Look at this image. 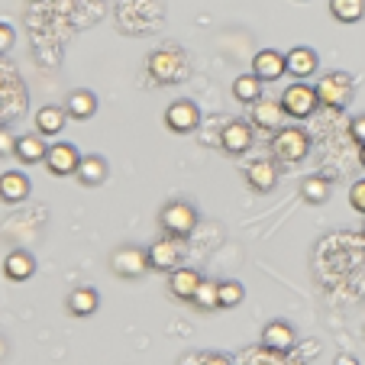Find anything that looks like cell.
<instances>
[{
  "label": "cell",
  "mask_w": 365,
  "mask_h": 365,
  "mask_svg": "<svg viewBox=\"0 0 365 365\" xmlns=\"http://www.w3.org/2000/svg\"><path fill=\"white\" fill-rule=\"evenodd\" d=\"M145 68H149V78L155 84H178L191 75V62H187L185 48H178V46L155 48V52L145 58Z\"/></svg>",
  "instance_id": "cell-1"
},
{
  "label": "cell",
  "mask_w": 365,
  "mask_h": 365,
  "mask_svg": "<svg viewBox=\"0 0 365 365\" xmlns=\"http://www.w3.org/2000/svg\"><path fill=\"white\" fill-rule=\"evenodd\" d=\"M310 152V136L304 126H282L272 136V155L284 165H297V162L307 159Z\"/></svg>",
  "instance_id": "cell-2"
},
{
  "label": "cell",
  "mask_w": 365,
  "mask_h": 365,
  "mask_svg": "<svg viewBox=\"0 0 365 365\" xmlns=\"http://www.w3.org/2000/svg\"><path fill=\"white\" fill-rule=\"evenodd\" d=\"M159 227L165 230L168 236H178V240H187L197 227V210H194L187 200H168L159 210Z\"/></svg>",
  "instance_id": "cell-3"
},
{
  "label": "cell",
  "mask_w": 365,
  "mask_h": 365,
  "mask_svg": "<svg viewBox=\"0 0 365 365\" xmlns=\"http://www.w3.org/2000/svg\"><path fill=\"white\" fill-rule=\"evenodd\" d=\"M317 97H320V107H330V110H346L352 103V78L346 71H330L324 75L317 84Z\"/></svg>",
  "instance_id": "cell-4"
},
{
  "label": "cell",
  "mask_w": 365,
  "mask_h": 365,
  "mask_svg": "<svg viewBox=\"0 0 365 365\" xmlns=\"http://www.w3.org/2000/svg\"><path fill=\"white\" fill-rule=\"evenodd\" d=\"M110 272L123 282H136L149 272V249H139V246H120L113 249L110 255Z\"/></svg>",
  "instance_id": "cell-5"
},
{
  "label": "cell",
  "mask_w": 365,
  "mask_h": 365,
  "mask_svg": "<svg viewBox=\"0 0 365 365\" xmlns=\"http://www.w3.org/2000/svg\"><path fill=\"white\" fill-rule=\"evenodd\" d=\"M284 107V113L294 120H307L310 113L320 107V97H317V88H310L307 81H294L284 88V94L278 97Z\"/></svg>",
  "instance_id": "cell-6"
},
{
  "label": "cell",
  "mask_w": 365,
  "mask_h": 365,
  "mask_svg": "<svg viewBox=\"0 0 365 365\" xmlns=\"http://www.w3.org/2000/svg\"><path fill=\"white\" fill-rule=\"evenodd\" d=\"M181 255H185V240L178 236H162L149 246V269L155 272H175L181 265Z\"/></svg>",
  "instance_id": "cell-7"
},
{
  "label": "cell",
  "mask_w": 365,
  "mask_h": 365,
  "mask_svg": "<svg viewBox=\"0 0 365 365\" xmlns=\"http://www.w3.org/2000/svg\"><path fill=\"white\" fill-rule=\"evenodd\" d=\"M165 126L172 133H178V136H187V133H194L200 126V110L194 101H175L168 103L165 110Z\"/></svg>",
  "instance_id": "cell-8"
},
{
  "label": "cell",
  "mask_w": 365,
  "mask_h": 365,
  "mask_svg": "<svg viewBox=\"0 0 365 365\" xmlns=\"http://www.w3.org/2000/svg\"><path fill=\"white\" fill-rule=\"evenodd\" d=\"M220 149L227 155H246L252 149V126L246 120H230L220 130Z\"/></svg>",
  "instance_id": "cell-9"
},
{
  "label": "cell",
  "mask_w": 365,
  "mask_h": 365,
  "mask_svg": "<svg viewBox=\"0 0 365 365\" xmlns=\"http://www.w3.org/2000/svg\"><path fill=\"white\" fill-rule=\"evenodd\" d=\"M317 68H320V56L310 46H294L291 52H284V71L291 78H297V81L317 75Z\"/></svg>",
  "instance_id": "cell-10"
},
{
  "label": "cell",
  "mask_w": 365,
  "mask_h": 365,
  "mask_svg": "<svg viewBox=\"0 0 365 365\" xmlns=\"http://www.w3.org/2000/svg\"><path fill=\"white\" fill-rule=\"evenodd\" d=\"M78 162H81V152H78V145H71V143H56L52 149L46 152V168L52 175H58V178L75 175Z\"/></svg>",
  "instance_id": "cell-11"
},
{
  "label": "cell",
  "mask_w": 365,
  "mask_h": 365,
  "mask_svg": "<svg viewBox=\"0 0 365 365\" xmlns=\"http://www.w3.org/2000/svg\"><path fill=\"white\" fill-rule=\"evenodd\" d=\"M252 126L262 133H275L284 126V107L282 101H269V97H259L252 103Z\"/></svg>",
  "instance_id": "cell-12"
},
{
  "label": "cell",
  "mask_w": 365,
  "mask_h": 365,
  "mask_svg": "<svg viewBox=\"0 0 365 365\" xmlns=\"http://www.w3.org/2000/svg\"><path fill=\"white\" fill-rule=\"evenodd\" d=\"M252 75L259 78L262 84H272L284 75V56L278 48H262V52H255L252 58Z\"/></svg>",
  "instance_id": "cell-13"
},
{
  "label": "cell",
  "mask_w": 365,
  "mask_h": 365,
  "mask_svg": "<svg viewBox=\"0 0 365 365\" xmlns=\"http://www.w3.org/2000/svg\"><path fill=\"white\" fill-rule=\"evenodd\" d=\"M246 181L252 191L259 194H269L272 187L278 185V165L272 159H255L246 165Z\"/></svg>",
  "instance_id": "cell-14"
},
{
  "label": "cell",
  "mask_w": 365,
  "mask_h": 365,
  "mask_svg": "<svg viewBox=\"0 0 365 365\" xmlns=\"http://www.w3.org/2000/svg\"><path fill=\"white\" fill-rule=\"evenodd\" d=\"M294 343H297V336H294V330H291V324H284V320H272L262 330V346L272 352H291Z\"/></svg>",
  "instance_id": "cell-15"
},
{
  "label": "cell",
  "mask_w": 365,
  "mask_h": 365,
  "mask_svg": "<svg viewBox=\"0 0 365 365\" xmlns=\"http://www.w3.org/2000/svg\"><path fill=\"white\" fill-rule=\"evenodd\" d=\"M78 181H81L84 187H97L107 181V175H110V165H107V159L103 155H81V162H78Z\"/></svg>",
  "instance_id": "cell-16"
},
{
  "label": "cell",
  "mask_w": 365,
  "mask_h": 365,
  "mask_svg": "<svg viewBox=\"0 0 365 365\" xmlns=\"http://www.w3.org/2000/svg\"><path fill=\"white\" fill-rule=\"evenodd\" d=\"M46 152H48V145L42 143L39 133H33V136H16L14 159L23 162V165H39V162H46Z\"/></svg>",
  "instance_id": "cell-17"
},
{
  "label": "cell",
  "mask_w": 365,
  "mask_h": 365,
  "mask_svg": "<svg viewBox=\"0 0 365 365\" xmlns=\"http://www.w3.org/2000/svg\"><path fill=\"white\" fill-rule=\"evenodd\" d=\"M65 120H68V110H65V107H56V103L39 107V113H36V133H39L42 139L58 136V133L65 130Z\"/></svg>",
  "instance_id": "cell-18"
},
{
  "label": "cell",
  "mask_w": 365,
  "mask_h": 365,
  "mask_svg": "<svg viewBox=\"0 0 365 365\" xmlns=\"http://www.w3.org/2000/svg\"><path fill=\"white\" fill-rule=\"evenodd\" d=\"M29 197V178L23 172H4L0 175V200L4 204H23Z\"/></svg>",
  "instance_id": "cell-19"
},
{
  "label": "cell",
  "mask_w": 365,
  "mask_h": 365,
  "mask_svg": "<svg viewBox=\"0 0 365 365\" xmlns=\"http://www.w3.org/2000/svg\"><path fill=\"white\" fill-rule=\"evenodd\" d=\"M33 272H36V259L26 249H14V252L4 259V275H7L10 282H26V278H33Z\"/></svg>",
  "instance_id": "cell-20"
},
{
  "label": "cell",
  "mask_w": 365,
  "mask_h": 365,
  "mask_svg": "<svg viewBox=\"0 0 365 365\" xmlns=\"http://www.w3.org/2000/svg\"><path fill=\"white\" fill-rule=\"evenodd\" d=\"M65 110H68L71 120H91L97 113V97L91 94V91L78 88L65 97Z\"/></svg>",
  "instance_id": "cell-21"
},
{
  "label": "cell",
  "mask_w": 365,
  "mask_h": 365,
  "mask_svg": "<svg viewBox=\"0 0 365 365\" xmlns=\"http://www.w3.org/2000/svg\"><path fill=\"white\" fill-rule=\"evenodd\" d=\"M200 284V275L194 269H175L172 278H168V291H172V297H178V301H191L194 291H197Z\"/></svg>",
  "instance_id": "cell-22"
},
{
  "label": "cell",
  "mask_w": 365,
  "mask_h": 365,
  "mask_svg": "<svg viewBox=\"0 0 365 365\" xmlns=\"http://www.w3.org/2000/svg\"><path fill=\"white\" fill-rule=\"evenodd\" d=\"M97 304H101V297H97L94 288H75L65 297V307H68L71 317H91L97 310Z\"/></svg>",
  "instance_id": "cell-23"
},
{
  "label": "cell",
  "mask_w": 365,
  "mask_h": 365,
  "mask_svg": "<svg viewBox=\"0 0 365 365\" xmlns=\"http://www.w3.org/2000/svg\"><path fill=\"white\" fill-rule=\"evenodd\" d=\"M301 197L307 200V204H327V200H330V181H327L324 175H307V178L301 181Z\"/></svg>",
  "instance_id": "cell-24"
},
{
  "label": "cell",
  "mask_w": 365,
  "mask_h": 365,
  "mask_svg": "<svg viewBox=\"0 0 365 365\" xmlns=\"http://www.w3.org/2000/svg\"><path fill=\"white\" fill-rule=\"evenodd\" d=\"M194 307L200 310H220V282H210V278H200L197 291L191 297Z\"/></svg>",
  "instance_id": "cell-25"
},
{
  "label": "cell",
  "mask_w": 365,
  "mask_h": 365,
  "mask_svg": "<svg viewBox=\"0 0 365 365\" xmlns=\"http://www.w3.org/2000/svg\"><path fill=\"white\" fill-rule=\"evenodd\" d=\"M330 14L336 23H359L365 16V0H330Z\"/></svg>",
  "instance_id": "cell-26"
},
{
  "label": "cell",
  "mask_w": 365,
  "mask_h": 365,
  "mask_svg": "<svg viewBox=\"0 0 365 365\" xmlns=\"http://www.w3.org/2000/svg\"><path fill=\"white\" fill-rule=\"evenodd\" d=\"M233 97L240 103H255L259 97H262V81H259L252 71H249V75H240L233 81Z\"/></svg>",
  "instance_id": "cell-27"
},
{
  "label": "cell",
  "mask_w": 365,
  "mask_h": 365,
  "mask_svg": "<svg viewBox=\"0 0 365 365\" xmlns=\"http://www.w3.org/2000/svg\"><path fill=\"white\" fill-rule=\"evenodd\" d=\"M242 297H246V288L240 282H220V307H240Z\"/></svg>",
  "instance_id": "cell-28"
},
{
  "label": "cell",
  "mask_w": 365,
  "mask_h": 365,
  "mask_svg": "<svg viewBox=\"0 0 365 365\" xmlns=\"http://www.w3.org/2000/svg\"><path fill=\"white\" fill-rule=\"evenodd\" d=\"M349 207L356 210V214H362V217H365V178H362V181H356V185L349 187Z\"/></svg>",
  "instance_id": "cell-29"
},
{
  "label": "cell",
  "mask_w": 365,
  "mask_h": 365,
  "mask_svg": "<svg viewBox=\"0 0 365 365\" xmlns=\"http://www.w3.org/2000/svg\"><path fill=\"white\" fill-rule=\"evenodd\" d=\"M349 136L356 145H365V113H359V117H352L349 123Z\"/></svg>",
  "instance_id": "cell-30"
},
{
  "label": "cell",
  "mask_w": 365,
  "mask_h": 365,
  "mask_svg": "<svg viewBox=\"0 0 365 365\" xmlns=\"http://www.w3.org/2000/svg\"><path fill=\"white\" fill-rule=\"evenodd\" d=\"M14 42H16L14 26H7V23H0V56H7L10 48H14Z\"/></svg>",
  "instance_id": "cell-31"
},
{
  "label": "cell",
  "mask_w": 365,
  "mask_h": 365,
  "mask_svg": "<svg viewBox=\"0 0 365 365\" xmlns=\"http://www.w3.org/2000/svg\"><path fill=\"white\" fill-rule=\"evenodd\" d=\"M14 145H16V136L10 130H0V155H14Z\"/></svg>",
  "instance_id": "cell-32"
},
{
  "label": "cell",
  "mask_w": 365,
  "mask_h": 365,
  "mask_svg": "<svg viewBox=\"0 0 365 365\" xmlns=\"http://www.w3.org/2000/svg\"><path fill=\"white\" fill-rule=\"evenodd\" d=\"M197 365H233L227 356H217V352H207V356L197 359Z\"/></svg>",
  "instance_id": "cell-33"
},
{
  "label": "cell",
  "mask_w": 365,
  "mask_h": 365,
  "mask_svg": "<svg viewBox=\"0 0 365 365\" xmlns=\"http://www.w3.org/2000/svg\"><path fill=\"white\" fill-rule=\"evenodd\" d=\"M336 365H359L356 356H336Z\"/></svg>",
  "instance_id": "cell-34"
},
{
  "label": "cell",
  "mask_w": 365,
  "mask_h": 365,
  "mask_svg": "<svg viewBox=\"0 0 365 365\" xmlns=\"http://www.w3.org/2000/svg\"><path fill=\"white\" fill-rule=\"evenodd\" d=\"M4 356H7V343L0 339V362H4Z\"/></svg>",
  "instance_id": "cell-35"
},
{
  "label": "cell",
  "mask_w": 365,
  "mask_h": 365,
  "mask_svg": "<svg viewBox=\"0 0 365 365\" xmlns=\"http://www.w3.org/2000/svg\"><path fill=\"white\" fill-rule=\"evenodd\" d=\"M359 162H362V168H365V145H359Z\"/></svg>",
  "instance_id": "cell-36"
}]
</instances>
